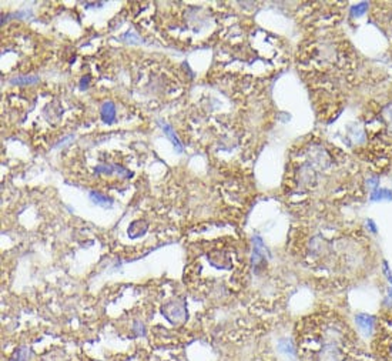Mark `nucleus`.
I'll list each match as a JSON object with an SVG mask.
<instances>
[{
    "instance_id": "dca6fc26",
    "label": "nucleus",
    "mask_w": 392,
    "mask_h": 361,
    "mask_svg": "<svg viewBox=\"0 0 392 361\" xmlns=\"http://www.w3.org/2000/svg\"><path fill=\"white\" fill-rule=\"evenodd\" d=\"M365 9H366L365 5H361V6H355L352 9V13H354V14H358V16H360V14H362V13L365 12Z\"/></svg>"
},
{
    "instance_id": "a211bd4d",
    "label": "nucleus",
    "mask_w": 392,
    "mask_h": 361,
    "mask_svg": "<svg viewBox=\"0 0 392 361\" xmlns=\"http://www.w3.org/2000/svg\"><path fill=\"white\" fill-rule=\"evenodd\" d=\"M377 183H378V178H375V177H374V180H369V182H368V184H371V186H373V187H374V186H375V184H377Z\"/></svg>"
},
{
    "instance_id": "9b49d317",
    "label": "nucleus",
    "mask_w": 392,
    "mask_h": 361,
    "mask_svg": "<svg viewBox=\"0 0 392 361\" xmlns=\"http://www.w3.org/2000/svg\"><path fill=\"white\" fill-rule=\"evenodd\" d=\"M12 84H17V86H27V84H36L39 83V76H17L10 79Z\"/></svg>"
},
{
    "instance_id": "f03ea898",
    "label": "nucleus",
    "mask_w": 392,
    "mask_h": 361,
    "mask_svg": "<svg viewBox=\"0 0 392 361\" xmlns=\"http://www.w3.org/2000/svg\"><path fill=\"white\" fill-rule=\"evenodd\" d=\"M207 259H208V263L212 267L220 268V270H224V268H230L231 267L230 259H227V256L223 251H220V250H214L211 253L207 254Z\"/></svg>"
},
{
    "instance_id": "4468645a",
    "label": "nucleus",
    "mask_w": 392,
    "mask_h": 361,
    "mask_svg": "<svg viewBox=\"0 0 392 361\" xmlns=\"http://www.w3.org/2000/svg\"><path fill=\"white\" fill-rule=\"evenodd\" d=\"M133 333H134L135 337H144L146 336V329H144V324L142 321H134V327H133Z\"/></svg>"
},
{
    "instance_id": "1a4fd4ad",
    "label": "nucleus",
    "mask_w": 392,
    "mask_h": 361,
    "mask_svg": "<svg viewBox=\"0 0 392 361\" xmlns=\"http://www.w3.org/2000/svg\"><path fill=\"white\" fill-rule=\"evenodd\" d=\"M357 324L360 326V329L365 333H369L374 327V318L371 316L366 314H360L357 316Z\"/></svg>"
},
{
    "instance_id": "ddd939ff",
    "label": "nucleus",
    "mask_w": 392,
    "mask_h": 361,
    "mask_svg": "<svg viewBox=\"0 0 392 361\" xmlns=\"http://www.w3.org/2000/svg\"><path fill=\"white\" fill-rule=\"evenodd\" d=\"M278 347L281 349V351H284V353H294V347H292V342L289 341V340H281L280 341V344H278Z\"/></svg>"
},
{
    "instance_id": "0eeeda50",
    "label": "nucleus",
    "mask_w": 392,
    "mask_h": 361,
    "mask_svg": "<svg viewBox=\"0 0 392 361\" xmlns=\"http://www.w3.org/2000/svg\"><path fill=\"white\" fill-rule=\"evenodd\" d=\"M89 196H90L91 202L97 204V206H100V207H104V209H111L113 207V200L110 197L99 193V191H90Z\"/></svg>"
},
{
    "instance_id": "7ed1b4c3",
    "label": "nucleus",
    "mask_w": 392,
    "mask_h": 361,
    "mask_svg": "<svg viewBox=\"0 0 392 361\" xmlns=\"http://www.w3.org/2000/svg\"><path fill=\"white\" fill-rule=\"evenodd\" d=\"M96 173H103V174H117L123 178L133 177V173L129 170H126L124 167L119 165H103L97 166Z\"/></svg>"
},
{
    "instance_id": "6ab92c4d",
    "label": "nucleus",
    "mask_w": 392,
    "mask_h": 361,
    "mask_svg": "<svg viewBox=\"0 0 392 361\" xmlns=\"http://www.w3.org/2000/svg\"><path fill=\"white\" fill-rule=\"evenodd\" d=\"M391 296H392V290H391Z\"/></svg>"
},
{
    "instance_id": "9d476101",
    "label": "nucleus",
    "mask_w": 392,
    "mask_h": 361,
    "mask_svg": "<svg viewBox=\"0 0 392 361\" xmlns=\"http://www.w3.org/2000/svg\"><path fill=\"white\" fill-rule=\"evenodd\" d=\"M381 117H382V120L385 123L386 129H388V133L392 134V103L386 104L385 107L382 109Z\"/></svg>"
},
{
    "instance_id": "39448f33",
    "label": "nucleus",
    "mask_w": 392,
    "mask_h": 361,
    "mask_svg": "<svg viewBox=\"0 0 392 361\" xmlns=\"http://www.w3.org/2000/svg\"><path fill=\"white\" fill-rule=\"evenodd\" d=\"M159 124L163 127V130H164L166 136H167L168 139L171 140V143H173V146H174V149H175V152L183 153V150H184V146H183L181 140L177 137V134L174 133L173 127L170 126L168 123H164V121H159Z\"/></svg>"
},
{
    "instance_id": "6e6552de",
    "label": "nucleus",
    "mask_w": 392,
    "mask_h": 361,
    "mask_svg": "<svg viewBox=\"0 0 392 361\" xmlns=\"http://www.w3.org/2000/svg\"><path fill=\"white\" fill-rule=\"evenodd\" d=\"M148 224L146 222H142V220H135L130 224L129 227V236L131 239H135V237H140L146 231H147Z\"/></svg>"
},
{
    "instance_id": "423d86ee",
    "label": "nucleus",
    "mask_w": 392,
    "mask_h": 361,
    "mask_svg": "<svg viewBox=\"0 0 392 361\" xmlns=\"http://www.w3.org/2000/svg\"><path fill=\"white\" fill-rule=\"evenodd\" d=\"M100 116L104 123H113L116 120V106L113 102H104L100 107Z\"/></svg>"
},
{
    "instance_id": "f3484780",
    "label": "nucleus",
    "mask_w": 392,
    "mask_h": 361,
    "mask_svg": "<svg viewBox=\"0 0 392 361\" xmlns=\"http://www.w3.org/2000/svg\"><path fill=\"white\" fill-rule=\"evenodd\" d=\"M89 83H90V76L83 77V79L80 80V87H82V89H87Z\"/></svg>"
},
{
    "instance_id": "2eb2a0df",
    "label": "nucleus",
    "mask_w": 392,
    "mask_h": 361,
    "mask_svg": "<svg viewBox=\"0 0 392 361\" xmlns=\"http://www.w3.org/2000/svg\"><path fill=\"white\" fill-rule=\"evenodd\" d=\"M384 197H385V198H391L392 194L388 190H379L377 191V194H374L373 198L374 200H377V198H384Z\"/></svg>"
},
{
    "instance_id": "f8f14e48",
    "label": "nucleus",
    "mask_w": 392,
    "mask_h": 361,
    "mask_svg": "<svg viewBox=\"0 0 392 361\" xmlns=\"http://www.w3.org/2000/svg\"><path fill=\"white\" fill-rule=\"evenodd\" d=\"M30 355H32V350L29 349L27 346H23L19 350H16L12 361H29L30 360Z\"/></svg>"
},
{
    "instance_id": "f257e3e1",
    "label": "nucleus",
    "mask_w": 392,
    "mask_h": 361,
    "mask_svg": "<svg viewBox=\"0 0 392 361\" xmlns=\"http://www.w3.org/2000/svg\"><path fill=\"white\" fill-rule=\"evenodd\" d=\"M160 311L168 323H171L173 326L183 324L188 316L186 303H184V300H180V298H174L171 301L163 304Z\"/></svg>"
},
{
    "instance_id": "20e7f679",
    "label": "nucleus",
    "mask_w": 392,
    "mask_h": 361,
    "mask_svg": "<svg viewBox=\"0 0 392 361\" xmlns=\"http://www.w3.org/2000/svg\"><path fill=\"white\" fill-rule=\"evenodd\" d=\"M267 254H268V250L267 247L264 246L263 240L256 236L254 237V253H252V266L258 267L260 266V263L265 260L267 257Z\"/></svg>"
}]
</instances>
